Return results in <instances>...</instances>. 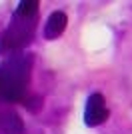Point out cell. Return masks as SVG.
I'll use <instances>...</instances> for the list:
<instances>
[{
	"mask_svg": "<svg viewBox=\"0 0 132 134\" xmlns=\"http://www.w3.org/2000/svg\"><path fill=\"white\" fill-rule=\"evenodd\" d=\"M36 28V16H16L10 26L0 34V54H14L22 50L34 36Z\"/></svg>",
	"mask_w": 132,
	"mask_h": 134,
	"instance_id": "2",
	"label": "cell"
},
{
	"mask_svg": "<svg viewBox=\"0 0 132 134\" xmlns=\"http://www.w3.org/2000/svg\"><path fill=\"white\" fill-rule=\"evenodd\" d=\"M0 128L4 130L6 134H24L22 120L18 118V114L14 110L0 112Z\"/></svg>",
	"mask_w": 132,
	"mask_h": 134,
	"instance_id": "5",
	"label": "cell"
},
{
	"mask_svg": "<svg viewBox=\"0 0 132 134\" xmlns=\"http://www.w3.org/2000/svg\"><path fill=\"white\" fill-rule=\"evenodd\" d=\"M66 22H68V18H66L64 12H60V10L52 12L48 16V20H46V26H44V36H46V40L58 38L66 30Z\"/></svg>",
	"mask_w": 132,
	"mask_h": 134,
	"instance_id": "4",
	"label": "cell"
},
{
	"mask_svg": "<svg viewBox=\"0 0 132 134\" xmlns=\"http://www.w3.org/2000/svg\"><path fill=\"white\" fill-rule=\"evenodd\" d=\"M38 12V2L36 0H28V2H20L16 8V16H36Z\"/></svg>",
	"mask_w": 132,
	"mask_h": 134,
	"instance_id": "6",
	"label": "cell"
},
{
	"mask_svg": "<svg viewBox=\"0 0 132 134\" xmlns=\"http://www.w3.org/2000/svg\"><path fill=\"white\" fill-rule=\"evenodd\" d=\"M108 118V108L104 104L102 94H90L86 100V110H84V122L88 126H98Z\"/></svg>",
	"mask_w": 132,
	"mask_h": 134,
	"instance_id": "3",
	"label": "cell"
},
{
	"mask_svg": "<svg viewBox=\"0 0 132 134\" xmlns=\"http://www.w3.org/2000/svg\"><path fill=\"white\" fill-rule=\"evenodd\" d=\"M32 58L28 54H12L0 64V100L18 102L26 98Z\"/></svg>",
	"mask_w": 132,
	"mask_h": 134,
	"instance_id": "1",
	"label": "cell"
}]
</instances>
